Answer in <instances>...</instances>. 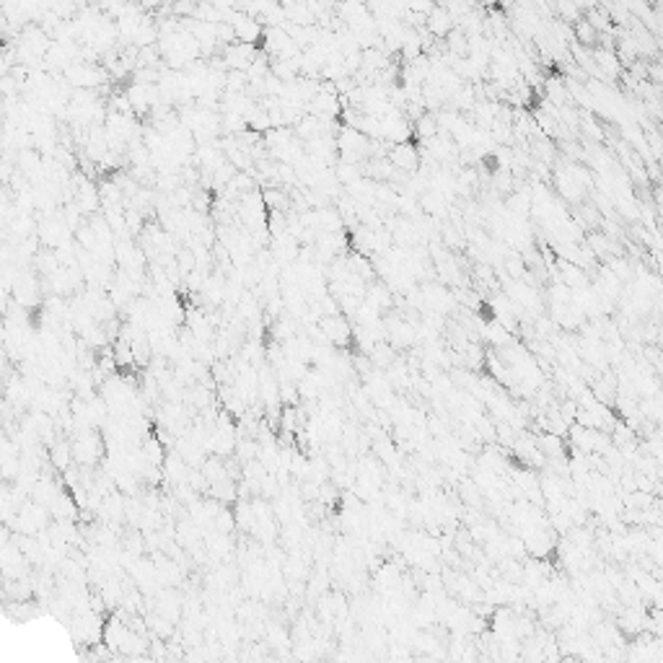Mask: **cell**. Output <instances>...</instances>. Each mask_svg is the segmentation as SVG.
Wrapping results in <instances>:
<instances>
[{"label":"cell","instance_id":"1","mask_svg":"<svg viewBox=\"0 0 663 663\" xmlns=\"http://www.w3.org/2000/svg\"><path fill=\"white\" fill-rule=\"evenodd\" d=\"M228 21L234 26L236 42H246V44H257V42L265 40V26L257 16L251 13H244V11H231L228 13Z\"/></svg>","mask_w":663,"mask_h":663},{"label":"cell","instance_id":"2","mask_svg":"<svg viewBox=\"0 0 663 663\" xmlns=\"http://www.w3.org/2000/svg\"><path fill=\"white\" fill-rule=\"evenodd\" d=\"M389 161L394 164V169L402 174H414L417 169H420V150L414 148L412 143L405 141V143H394L389 148Z\"/></svg>","mask_w":663,"mask_h":663},{"label":"cell","instance_id":"3","mask_svg":"<svg viewBox=\"0 0 663 663\" xmlns=\"http://www.w3.org/2000/svg\"><path fill=\"white\" fill-rule=\"evenodd\" d=\"M575 37L583 47H593V44L601 40V32L588 21V18H580V21H575Z\"/></svg>","mask_w":663,"mask_h":663},{"label":"cell","instance_id":"4","mask_svg":"<svg viewBox=\"0 0 663 663\" xmlns=\"http://www.w3.org/2000/svg\"><path fill=\"white\" fill-rule=\"evenodd\" d=\"M213 529L220 531V534H231V531L236 529L234 510H231V508H220V513L215 515V521H213Z\"/></svg>","mask_w":663,"mask_h":663},{"label":"cell","instance_id":"5","mask_svg":"<svg viewBox=\"0 0 663 663\" xmlns=\"http://www.w3.org/2000/svg\"><path fill=\"white\" fill-rule=\"evenodd\" d=\"M653 200H655V205H658V208L663 210V179L653 187Z\"/></svg>","mask_w":663,"mask_h":663},{"label":"cell","instance_id":"6","mask_svg":"<svg viewBox=\"0 0 663 663\" xmlns=\"http://www.w3.org/2000/svg\"><path fill=\"white\" fill-rule=\"evenodd\" d=\"M166 0H141V6L145 11H153V8H158V6H164Z\"/></svg>","mask_w":663,"mask_h":663},{"label":"cell","instance_id":"7","mask_svg":"<svg viewBox=\"0 0 663 663\" xmlns=\"http://www.w3.org/2000/svg\"><path fill=\"white\" fill-rule=\"evenodd\" d=\"M616 436H622V428H616ZM627 436H630V430L624 428V438H614L616 443H622V441H627Z\"/></svg>","mask_w":663,"mask_h":663}]
</instances>
